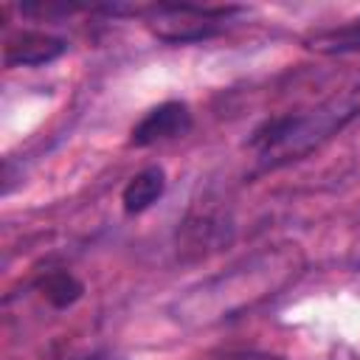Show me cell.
<instances>
[{"mask_svg": "<svg viewBox=\"0 0 360 360\" xmlns=\"http://www.w3.org/2000/svg\"><path fill=\"white\" fill-rule=\"evenodd\" d=\"M352 118V110H335L321 107L312 112H287L267 118L250 138V146L259 152V158H298L309 152L318 141L329 138L335 129L343 127V121Z\"/></svg>", "mask_w": 360, "mask_h": 360, "instance_id": "cell-1", "label": "cell"}, {"mask_svg": "<svg viewBox=\"0 0 360 360\" xmlns=\"http://www.w3.org/2000/svg\"><path fill=\"white\" fill-rule=\"evenodd\" d=\"M236 11V6H158L149 28L166 42H194L214 37L222 28V22Z\"/></svg>", "mask_w": 360, "mask_h": 360, "instance_id": "cell-2", "label": "cell"}, {"mask_svg": "<svg viewBox=\"0 0 360 360\" xmlns=\"http://www.w3.org/2000/svg\"><path fill=\"white\" fill-rule=\"evenodd\" d=\"M191 129V110L186 101H163L152 107L129 132L132 146H155L163 141L183 138Z\"/></svg>", "mask_w": 360, "mask_h": 360, "instance_id": "cell-3", "label": "cell"}, {"mask_svg": "<svg viewBox=\"0 0 360 360\" xmlns=\"http://www.w3.org/2000/svg\"><path fill=\"white\" fill-rule=\"evenodd\" d=\"M68 51V42L62 37L45 34V31H17L6 39L3 59L8 68H34L53 62Z\"/></svg>", "mask_w": 360, "mask_h": 360, "instance_id": "cell-4", "label": "cell"}, {"mask_svg": "<svg viewBox=\"0 0 360 360\" xmlns=\"http://www.w3.org/2000/svg\"><path fill=\"white\" fill-rule=\"evenodd\" d=\"M166 191V172L160 166H146L141 172H135L127 186L121 188V205L129 217L149 211Z\"/></svg>", "mask_w": 360, "mask_h": 360, "instance_id": "cell-5", "label": "cell"}, {"mask_svg": "<svg viewBox=\"0 0 360 360\" xmlns=\"http://www.w3.org/2000/svg\"><path fill=\"white\" fill-rule=\"evenodd\" d=\"M37 290H39V295H42L51 307L68 309V307H73V304L82 298L84 284H82L73 273H68V270H53V273L42 276V278L37 281Z\"/></svg>", "mask_w": 360, "mask_h": 360, "instance_id": "cell-6", "label": "cell"}, {"mask_svg": "<svg viewBox=\"0 0 360 360\" xmlns=\"http://www.w3.org/2000/svg\"><path fill=\"white\" fill-rule=\"evenodd\" d=\"M309 48L321 51V53H352L360 51V20H352L340 28H329L321 31L309 39Z\"/></svg>", "mask_w": 360, "mask_h": 360, "instance_id": "cell-7", "label": "cell"}]
</instances>
